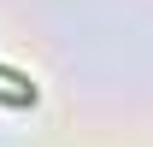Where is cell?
I'll use <instances>...</instances> for the list:
<instances>
[{"label": "cell", "instance_id": "6da1fadb", "mask_svg": "<svg viewBox=\"0 0 153 147\" xmlns=\"http://www.w3.org/2000/svg\"><path fill=\"white\" fill-rule=\"evenodd\" d=\"M0 106H36V82L12 65H0Z\"/></svg>", "mask_w": 153, "mask_h": 147}]
</instances>
